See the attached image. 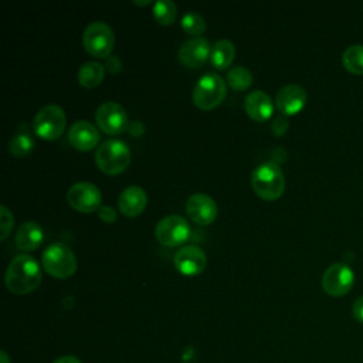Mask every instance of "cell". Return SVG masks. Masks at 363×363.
<instances>
[{
    "label": "cell",
    "instance_id": "obj_32",
    "mask_svg": "<svg viewBox=\"0 0 363 363\" xmlns=\"http://www.w3.org/2000/svg\"><path fill=\"white\" fill-rule=\"evenodd\" d=\"M54 363H81V360L75 356H61L57 360H54Z\"/></svg>",
    "mask_w": 363,
    "mask_h": 363
},
{
    "label": "cell",
    "instance_id": "obj_4",
    "mask_svg": "<svg viewBox=\"0 0 363 363\" xmlns=\"http://www.w3.org/2000/svg\"><path fill=\"white\" fill-rule=\"evenodd\" d=\"M227 94L225 81L214 72H207L199 78L193 88V102L197 108L210 111L218 106Z\"/></svg>",
    "mask_w": 363,
    "mask_h": 363
},
{
    "label": "cell",
    "instance_id": "obj_1",
    "mask_svg": "<svg viewBox=\"0 0 363 363\" xmlns=\"http://www.w3.org/2000/svg\"><path fill=\"white\" fill-rule=\"evenodd\" d=\"M6 286L16 295H26L38 288L41 268L37 259L28 254L16 255L7 265L4 275Z\"/></svg>",
    "mask_w": 363,
    "mask_h": 363
},
{
    "label": "cell",
    "instance_id": "obj_28",
    "mask_svg": "<svg viewBox=\"0 0 363 363\" xmlns=\"http://www.w3.org/2000/svg\"><path fill=\"white\" fill-rule=\"evenodd\" d=\"M286 129H288V121H286V118H285L284 115L277 116V118L274 119V122H272L271 130H272L277 136H281V135H284V133L286 132Z\"/></svg>",
    "mask_w": 363,
    "mask_h": 363
},
{
    "label": "cell",
    "instance_id": "obj_22",
    "mask_svg": "<svg viewBox=\"0 0 363 363\" xmlns=\"http://www.w3.org/2000/svg\"><path fill=\"white\" fill-rule=\"evenodd\" d=\"M34 145L35 142L33 139V135L26 129V126H20L18 130L10 138L7 147L13 156L23 157L33 150Z\"/></svg>",
    "mask_w": 363,
    "mask_h": 363
},
{
    "label": "cell",
    "instance_id": "obj_13",
    "mask_svg": "<svg viewBox=\"0 0 363 363\" xmlns=\"http://www.w3.org/2000/svg\"><path fill=\"white\" fill-rule=\"evenodd\" d=\"M186 211L196 224L207 225L217 218L218 207L210 196L204 193H194L186 201Z\"/></svg>",
    "mask_w": 363,
    "mask_h": 363
},
{
    "label": "cell",
    "instance_id": "obj_2",
    "mask_svg": "<svg viewBox=\"0 0 363 363\" xmlns=\"http://www.w3.org/2000/svg\"><path fill=\"white\" fill-rule=\"evenodd\" d=\"M251 186L264 200H277L285 190V176L275 162H264L251 173Z\"/></svg>",
    "mask_w": 363,
    "mask_h": 363
},
{
    "label": "cell",
    "instance_id": "obj_30",
    "mask_svg": "<svg viewBox=\"0 0 363 363\" xmlns=\"http://www.w3.org/2000/svg\"><path fill=\"white\" fill-rule=\"evenodd\" d=\"M352 312H353V316L357 322L363 323V295L360 298H357L352 306Z\"/></svg>",
    "mask_w": 363,
    "mask_h": 363
},
{
    "label": "cell",
    "instance_id": "obj_25",
    "mask_svg": "<svg viewBox=\"0 0 363 363\" xmlns=\"http://www.w3.org/2000/svg\"><path fill=\"white\" fill-rule=\"evenodd\" d=\"M177 16L176 4L172 0H157L153 4V17L162 26H170Z\"/></svg>",
    "mask_w": 363,
    "mask_h": 363
},
{
    "label": "cell",
    "instance_id": "obj_31",
    "mask_svg": "<svg viewBox=\"0 0 363 363\" xmlns=\"http://www.w3.org/2000/svg\"><path fill=\"white\" fill-rule=\"evenodd\" d=\"M121 67H122V64H121V61H119V58L116 55L106 58L105 68H108L111 72H118L121 69Z\"/></svg>",
    "mask_w": 363,
    "mask_h": 363
},
{
    "label": "cell",
    "instance_id": "obj_26",
    "mask_svg": "<svg viewBox=\"0 0 363 363\" xmlns=\"http://www.w3.org/2000/svg\"><path fill=\"white\" fill-rule=\"evenodd\" d=\"M182 28L194 37H200L206 31V20L196 11H187L183 14L180 21Z\"/></svg>",
    "mask_w": 363,
    "mask_h": 363
},
{
    "label": "cell",
    "instance_id": "obj_27",
    "mask_svg": "<svg viewBox=\"0 0 363 363\" xmlns=\"http://www.w3.org/2000/svg\"><path fill=\"white\" fill-rule=\"evenodd\" d=\"M13 225H14L13 213L4 204H1V207H0V238L1 240L7 238Z\"/></svg>",
    "mask_w": 363,
    "mask_h": 363
},
{
    "label": "cell",
    "instance_id": "obj_6",
    "mask_svg": "<svg viewBox=\"0 0 363 363\" xmlns=\"http://www.w3.org/2000/svg\"><path fill=\"white\" fill-rule=\"evenodd\" d=\"M67 125V116L60 105H44L34 116L33 129L37 136L45 140L58 139Z\"/></svg>",
    "mask_w": 363,
    "mask_h": 363
},
{
    "label": "cell",
    "instance_id": "obj_5",
    "mask_svg": "<svg viewBox=\"0 0 363 363\" xmlns=\"http://www.w3.org/2000/svg\"><path fill=\"white\" fill-rule=\"evenodd\" d=\"M44 269L54 278H68L77 271V257L64 242H54L41 255Z\"/></svg>",
    "mask_w": 363,
    "mask_h": 363
},
{
    "label": "cell",
    "instance_id": "obj_17",
    "mask_svg": "<svg viewBox=\"0 0 363 363\" xmlns=\"http://www.w3.org/2000/svg\"><path fill=\"white\" fill-rule=\"evenodd\" d=\"M147 204V194L139 186H129L123 189L118 197V206L123 216L136 217Z\"/></svg>",
    "mask_w": 363,
    "mask_h": 363
},
{
    "label": "cell",
    "instance_id": "obj_9",
    "mask_svg": "<svg viewBox=\"0 0 363 363\" xmlns=\"http://www.w3.org/2000/svg\"><path fill=\"white\" fill-rule=\"evenodd\" d=\"M354 284V272L345 262L329 265L322 275V288L330 296L346 295Z\"/></svg>",
    "mask_w": 363,
    "mask_h": 363
},
{
    "label": "cell",
    "instance_id": "obj_20",
    "mask_svg": "<svg viewBox=\"0 0 363 363\" xmlns=\"http://www.w3.org/2000/svg\"><path fill=\"white\" fill-rule=\"evenodd\" d=\"M235 57V47L234 44L227 40L221 38L211 47L210 61L217 69H225L231 65L233 60Z\"/></svg>",
    "mask_w": 363,
    "mask_h": 363
},
{
    "label": "cell",
    "instance_id": "obj_29",
    "mask_svg": "<svg viewBox=\"0 0 363 363\" xmlns=\"http://www.w3.org/2000/svg\"><path fill=\"white\" fill-rule=\"evenodd\" d=\"M98 216L105 223H113L116 220V211L111 206H101L98 208Z\"/></svg>",
    "mask_w": 363,
    "mask_h": 363
},
{
    "label": "cell",
    "instance_id": "obj_34",
    "mask_svg": "<svg viewBox=\"0 0 363 363\" xmlns=\"http://www.w3.org/2000/svg\"><path fill=\"white\" fill-rule=\"evenodd\" d=\"M149 3H150V0H142V1L133 0V4H136V6H146V4H149Z\"/></svg>",
    "mask_w": 363,
    "mask_h": 363
},
{
    "label": "cell",
    "instance_id": "obj_23",
    "mask_svg": "<svg viewBox=\"0 0 363 363\" xmlns=\"http://www.w3.org/2000/svg\"><path fill=\"white\" fill-rule=\"evenodd\" d=\"M342 62L349 72L363 75V44L349 45L342 54Z\"/></svg>",
    "mask_w": 363,
    "mask_h": 363
},
{
    "label": "cell",
    "instance_id": "obj_24",
    "mask_svg": "<svg viewBox=\"0 0 363 363\" xmlns=\"http://www.w3.org/2000/svg\"><path fill=\"white\" fill-rule=\"evenodd\" d=\"M227 82L233 89L244 91L252 82V72L244 65H235L228 69Z\"/></svg>",
    "mask_w": 363,
    "mask_h": 363
},
{
    "label": "cell",
    "instance_id": "obj_11",
    "mask_svg": "<svg viewBox=\"0 0 363 363\" xmlns=\"http://www.w3.org/2000/svg\"><path fill=\"white\" fill-rule=\"evenodd\" d=\"M95 119L99 128L108 135H118L128 129V115L122 105L118 102L106 101L101 104L95 112Z\"/></svg>",
    "mask_w": 363,
    "mask_h": 363
},
{
    "label": "cell",
    "instance_id": "obj_18",
    "mask_svg": "<svg viewBox=\"0 0 363 363\" xmlns=\"http://www.w3.org/2000/svg\"><path fill=\"white\" fill-rule=\"evenodd\" d=\"M244 108H245L247 115L258 122L269 119L274 113V104H272L271 96L261 89L251 91L245 96Z\"/></svg>",
    "mask_w": 363,
    "mask_h": 363
},
{
    "label": "cell",
    "instance_id": "obj_10",
    "mask_svg": "<svg viewBox=\"0 0 363 363\" xmlns=\"http://www.w3.org/2000/svg\"><path fill=\"white\" fill-rule=\"evenodd\" d=\"M67 201L72 208L81 213H92L102 206V194L95 184L78 182L68 189Z\"/></svg>",
    "mask_w": 363,
    "mask_h": 363
},
{
    "label": "cell",
    "instance_id": "obj_14",
    "mask_svg": "<svg viewBox=\"0 0 363 363\" xmlns=\"http://www.w3.org/2000/svg\"><path fill=\"white\" fill-rule=\"evenodd\" d=\"M173 262L179 272L187 277H193L204 271L207 264V255L200 247L187 245V247H182L174 254Z\"/></svg>",
    "mask_w": 363,
    "mask_h": 363
},
{
    "label": "cell",
    "instance_id": "obj_3",
    "mask_svg": "<svg viewBox=\"0 0 363 363\" xmlns=\"http://www.w3.org/2000/svg\"><path fill=\"white\" fill-rule=\"evenodd\" d=\"M95 162L101 172L106 174H119L129 166V147L121 139H106L98 146Z\"/></svg>",
    "mask_w": 363,
    "mask_h": 363
},
{
    "label": "cell",
    "instance_id": "obj_16",
    "mask_svg": "<svg viewBox=\"0 0 363 363\" xmlns=\"http://www.w3.org/2000/svg\"><path fill=\"white\" fill-rule=\"evenodd\" d=\"M69 143L78 150H91L99 142V130L88 121H77L68 132Z\"/></svg>",
    "mask_w": 363,
    "mask_h": 363
},
{
    "label": "cell",
    "instance_id": "obj_19",
    "mask_svg": "<svg viewBox=\"0 0 363 363\" xmlns=\"http://www.w3.org/2000/svg\"><path fill=\"white\" fill-rule=\"evenodd\" d=\"M44 238V231L38 223L26 221L23 223L16 233V245L23 251L35 250Z\"/></svg>",
    "mask_w": 363,
    "mask_h": 363
},
{
    "label": "cell",
    "instance_id": "obj_15",
    "mask_svg": "<svg viewBox=\"0 0 363 363\" xmlns=\"http://www.w3.org/2000/svg\"><path fill=\"white\" fill-rule=\"evenodd\" d=\"M306 99H308V95L303 86L298 84H288V85H284L277 92L275 105L282 115L288 116L302 111L306 104Z\"/></svg>",
    "mask_w": 363,
    "mask_h": 363
},
{
    "label": "cell",
    "instance_id": "obj_33",
    "mask_svg": "<svg viewBox=\"0 0 363 363\" xmlns=\"http://www.w3.org/2000/svg\"><path fill=\"white\" fill-rule=\"evenodd\" d=\"M0 363H10V359H9V356H7L6 352H1V353H0Z\"/></svg>",
    "mask_w": 363,
    "mask_h": 363
},
{
    "label": "cell",
    "instance_id": "obj_8",
    "mask_svg": "<svg viewBox=\"0 0 363 363\" xmlns=\"http://www.w3.org/2000/svg\"><path fill=\"white\" fill-rule=\"evenodd\" d=\"M155 237L166 247L182 245L190 237V225L182 216H164L155 227Z\"/></svg>",
    "mask_w": 363,
    "mask_h": 363
},
{
    "label": "cell",
    "instance_id": "obj_21",
    "mask_svg": "<svg viewBox=\"0 0 363 363\" xmlns=\"http://www.w3.org/2000/svg\"><path fill=\"white\" fill-rule=\"evenodd\" d=\"M105 77V65L98 61H86L84 62L77 74L78 82L84 88H95L98 86Z\"/></svg>",
    "mask_w": 363,
    "mask_h": 363
},
{
    "label": "cell",
    "instance_id": "obj_12",
    "mask_svg": "<svg viewBox=\"0 0 363 363\" xmlns=\"http://www.w3.org/2000/svg\"><path fill=\"white\" fill-rule=\"evenodd\" d=\"M211 54V45L204 37H193L184 41L177 52L179 61L187 68L201 67Z\"/></svg>",
    "mask_w": 363,
    "mask_h": 363
},
{
    "label": "cell",
    "instance_id": "obj_7",
    "mask_svg": "<svg viewBox=\"0 0 363 363\" xmlns=\"http://www.w3.org/2000/svg\"><path fill=\"white\" fill-rule=\"evenodd\" d=\"M82 44L92 57L108 58L115 44L113 30L105 21H92L84 30Z\"/></svg>",
    "mask_w": 363,
    "mask_h": 363
}]
</instances>
